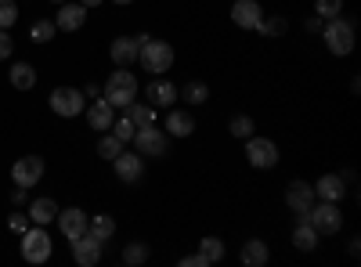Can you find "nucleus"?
I'll return each mask as SVG.
<instances>
[{"label":"nucleus","instance_id":"1","mask_svg":"<svg viewBox=\"0 0 361 267\" xmlns=\"http://www.w3.org/2000/svg\"><path fill=\"white\" fill-rule=\"evenodd\" d=\"M102 94H105V101H109L116 112H127V108L137 101V76H134L130 69H119V66H116V73H112L109 83L102 87Z\"/></svg>","mask_w":361,"mask_h":267},{"label":"nucleus","instance_id":"2","mask_svg":"<svg viewBox=\"0 0 361 267\" xmlns=\"http://www.w3.org/2000/svg\"><path fill=\"white\" fill-rule=\"evenodd\" d=\"M322 40L329 47V54H336V58H347L354 51V22L350 18H329L322 25Z\"/></svg>","mask_w":361,"mask_h":267},{"label":"nucleus","instance_id":"3","mask_svg":"<svg viewBox=\"0 0 361 267\" xmlns=\"http://www.w3.org/2000/svg\"><path fill=\"white\" fill-rule=\"evenodd\" d=\"M137 62H141V69H145V73L163 76V73H170V69H173V47H170L166 40H152V37H148V40L141 44Z\"/></svg>","mask_w":361,"mask_h":267},{"label":"nucleus","instance_id":"4","mask_svg":"<svg viewBox=\"0 0 361 267\" xmlns=\"http://www.w3.org/2000/svg\"><path fill=\"white\" fill-rule=\"evenodd\" d=\"M134 148H137V156H148V159H163L170 156V134L156 123H148V127H137L134 130Z\"/></svg>","mask_w":361,"mask_h":267},{"label":"nucleus","instance_id":"5","mask_svg":"<svg viewBox=\"0 0 361 267\" xmlns=\"http://www.w3.org/2000/svg\"><path fill=\"white\" fill-rule=\"evenodd\" d=\"M51 253H54V242H51V235H47L44 224L22 231V260L25 263H47Z\"/></svg>","mask_w":361,"mask_h":267},{"label":"nucleus","instance_id":"6","mask_svg":"<svg viewBox=\"0 0 361 267\" xmlns=\"http://www.w3.org/2000/svg\"><path fill=\"white\" fill-rule=\"evenodd\" d=\"M307 221H311V228H314L318 235H340V228H343V213H340V202H325V199L311 202V210H307Z\"/></svg>","mask_w":361,"mask_h":267},{"label":"nucleus","instance_id":"7","mask_svg":"<svg viewBox=\"0 0 361 267\" xmlns=\"http://www.w3.org/2000/svg\"><path fill=\"white\" fill-rule=\"evenodd\" d=\"M47 105H51L54 116H62V120H73V116H80L87 108V101H83V94L76 91V87H54Z\"/></svg>","mask_w":361,"mask_h":267},{"label":"nucleus","instance_id":"8","mask_svg":"<svg viewBox=\"0 0 361 267\" xmlns=\"http://www.w3.org/2000/svg\"><path fill=\"white\" fill-rule=\"evenodd\" d=\"M246 159L253 170H271V166H279V144L271 141V137H246Z\"/></svg>","mask_w":361,"mask_h":267},{"label":"nucleus","instance_id":"9","mask_svg":"<svg viewBox=\"0 0 361 267\" xmlns=\"http://www.w3.org/2000/svg\"><path fill=\"white\" fill-rule=\"evenodd\" d=\"M145 40H148L145 33L141 37H116L109 44V58H112L119 69H130V66H137V54H141V44Z\"/></svg>","mask_w":361,"mask_h":267},{"label":"nucleus","instance_id":"10","mask_svg":"<svg viewBox=\"0 0 361 267\" xmlns=\"http://www.w3.org/2000/svg\"><path fill=\"white\" fill-rule=\"evenodd\" d=\"M112 170H116V177H119V185H137L141 177H145V156H137V152H119V156L112 159Z\"/></svg>","mask_w":361,"mask_h":267},{"label":"nucleus","instance_id":"11","mask_svg":"<svg viewBox=\"0 0 361 267\" xmlns=\"http://www.w3.org/2000/svg\"><path fill=\"white\" fill-rule=\"evenodd\" d=\"M40 177H44V159H40V156H22V159L11 166V181H15L18 188L40 185Z\"/></svg>","mask_w":361,"mask_h":267},{"label":"nucleus","instance_id":"12","mask_svg":"<svg viewBox=\"0 0 361 267\" xmlns=\"http://www.w3.org/2000/svg\"><path fill=\"white\" fill-rule=\"evenodd\" d=\"M311 202H314V185H307V181H293V185L286 188V206L296 213V221H307Z\"/></svg>","mask_w":361,"mask_h":267},{"label":"nucleus","instance_id":"13","mask_svg":"<svg viewBox=\"0 0 361 267\" xmlns=\"http://www.w3.org/2000/svg\"><path fill=\"white\" fill-rule=\"evenodd\" d=\"M231 22L238 29H253V33H257V25L264 22L260 0H235V4H231Z\"/></svg>","mask_w":361,"mask_h":267},{"label":"nucleus","instance_id":"14","mask_svg":"<svg viewBox=\"0 0 361 267\" xmlns=\"http://www.w3.org/2000/svg\"><path fill=\"white\" fill-rule=\"evenodd\" d=\"M102 246L105 242H98L94 235H80V239H73V260L80 263V267H94V263H102Z\"/></svg>","mask_w":361,"mask_h":267},{"label":"nucleus","instance_id":"15","mask_svg":"<svg viewBox=\"0 0 361 267\" xmlns=\"http://www.w3.org/2000/svg\"><path fill=\"white\" fill-rule=\"evenodd\" d=\"M58 228H62V235L73 242V239H80V235H87V224H90V217L80 210V206H73V210H58Z\"/></svg>","mask_w":361,"mask_h":267},{"label":"nucleus","instance_id":"16","mask_svg":"<svg viewBox=\"0 0 361 267\" xmlns=\"http://www.w3.org/2000/svg\"><path fill=\"white\" fill-rule=\"evenodd\" d=\"M343 195H347V177H340V173H322L314 181V199L340 202Z\"/></svg>","mask_w":361,"mask_h":267},{"label":"nucleus","instance_id":"17","mask_svg":"<svg viewBox=\"0 0 361 267\" xmlns=\"http://www.w3.org/2000/svg\"><path fill=\"white\" fill-rule=\"evenodd\" d=\"M145 98H148V105H152V108H170L177 101V87L170 80H159L156 76L152 83L145 87Z\"/></svg>","mask_w":361,"mask_h":267},{"label":"nucleus","instance_id":"18","mask_svg":"<svg viewBox=\"0 0 361 267\" xmlns=\"http://www.w3.org/2000/svg\"><path fill=\"white\" fill-rule=\"evenodd\" d=\"M166 134L170 137H192L195 134V116L185 108H166Z\"/></svg>","mask_w":361,"mask_h":267},{"label":"nucleus","instance_id":"19","mask_svg":"<svg viewBox=\"0 0 361 267\" xmlns=\"http://www.w3.org/2000/svg\"><path fill=\"white\" fill-rule=\"evenodd\" d=\"M83 22H87V8H83V4H73V0H66L62 11L54 15V25L62 29V33H76Z\"/></svg>","mask_w":361,"mask_h":267},{"label":"nucleus","instance_id":"20","mask_svg":"<svg viewBox=\"0 0 361 267\" xmlns=\"http://www.w3.org/2000/svg\"><path fill=\"white\" fill-rule=\"evenodd\" d=\"M83 112H87V123L94 127L98 134H105V130L112 127V120H116V108H112V105H109L105 98H98L94 105H87Z\"/></svg>","mask_w":361,"mask_h":267},{"label":"nucleus","instance_id":"21","mask_svg":"<svg viewBox=\"0 0 361 267\" xmlns=\"http://www.w3.org/2000/svg\"><path fill=\"white\" fill-rule=\"evenodd\" d=\"M318 242H322V235L311 228V221H296V228H293V246H296L300 253H311V249H318Z\"/></svg>","mask_w":361,"mask_h":267},{"label":"nucleus","instance_id":"22","mask_svg":"<svg viewBox=\"0 0 361 267\" xmlns=\"http://www.w3.org/2000/svg\"><path fill=\"white\" fill-rule=\"evenodd\" d=\"M8 80H11L15 91H33V87H37V69L29 66V62H15L8 69Z\"/></svg>","mask_w":361,"mask_h":267},{"label":"nucleus","instance_id":"23","mask_svg":"<svg viewBox=\"0 0 361 267\" xmlns=\"http://www.w3.org/2000/svg\"><path fill=\"white\" fill-rule=\"evenodd\" d=\"M243 263L246 267H264L267 260H271V249H267V242L264 239H250V242H243Z\"/></svg>","mask_w":361,"mask_h":267},{"label":"nucleus","instance_id":"24","mask_svg":"<svg viewBox=\"0 0 361 267\" xmlns=\"http://www.w3.org/2000/svg\"><path fill=\"white\" fill-rule=\"evenodd\" d=\"M58 217V202L54 199H33V202H29V221H33V224H51Z\"/></svg>","mask_w":361,"mask_h":267},{"label":"nucleus","instance_id":"25","mask_svg":"<svg viewBox=\"0 0 361 267\" xmlns=\"http://www.w3.org/2000/svg\"><path fill=\"white\" fill-rule=\"evenodd\" d=\"M199 256L206 260V267H214V263H221V260L228 256V249H224V242H221V239H214V235H206V239L199 242Z\"/></svg>","mask_w":361,"mask_h":267},{"label":"nucleus","instance_id":"26","mask_svg":"<svg viewBox=\"0 0 361 267\" xmlns=\"http://www.w3.org/2000/svg\"><path fill=\"white\" fill-rule=\"evenodd\" d=\"M177 98H185L188 105H206V101H209V87H206L202 80H192V83H185V87H177Z\"/></svg>","mask_w":361,"mask_h":267},{"label":"nucleus","instance_id":"27","mask_svg":"<svg viewBox=\"0 0 361 267\" xmlns=\"http://www.w3.org/2000/svg\"><path fill=\"white\" fill-rule=\"evenodd\" d=\"M87 231L94 235L98 242H109L112 235H116V221L109 217V213H98V217H90V224H87Z\"/></svg>","mask_w":361,"mask_h":267},{"label":"nucleus","instance_id":"28","mask_svg":"<svg viewBox=\"0 0 361 267\" xmlns=\"http://www.w3.org/2000/svg\"><path fill=\"white\" fill-rule=\"evenodd\" d=\"M54 33H58V25H54L51 18H37L33 29H29V40H33V44H51Z\"/></svg>","mask_w":361,"mask_h":267},{"label":"nucleus","instance_id":"29","mask_svg":"<svg viewBox=\"0 0 361 267\" xmlns=\"http://www.w3.org/2000/svg\"><path fill=\"white\" fill-rule=\"evenodd\" d=\"M286 29H289V22H286L282 15H271V18H264V22L257 25V33H260V37H271V40H279V37H286Z\"/></svg>","mask_w":361,"mask_h":267},{"label":"nucleus","instance_id":"30","mask_svg":"<svg viewBox=\"0 0 361 267\" xmlns=\"http://www.w3.org/2000/svg\"><path fill=\"white\" fill-rule=\"evenodd\" d=\"M123 148H127L123 141H119L112 130H105V134H102V141H98V156H102V159H116L119 152H123Z\"/></svg>","mask_w":361,"mask_h":267},{"label":"nucleus","instance_id":"31","mask_svg":"<svg viewBox=\"0 0 361 267\" xmlns=\"http://www.w3.org/2000/svg\"><path fill=\"white\" fill-rule=\"evenodd\" d=\"M127 116L134 120V127H148V123H156V108L152 105H145V101H134L127 108Z\"/></svg>","mask_w":361,"mask_h":267},{"label":"nucleus","instance_id":"32","mask_svg":"<svg viewBox=\"0 0 361 267\" xmlns=\"http://www.w3.org/2000/svg\"><path fill=\"white\" fill-rule=\"evenodd\" d=\"M253 130H257V123H253V116H246V112H238V116H231V134L235 137H253Z\"/></svg>","mask_w":361,"mask_h":267},{"label":"nucleus","instance_id":"33","mask_svg":"<svg viewBox=\"0 0 361 267\" xmlns=\"http://www.w3.org/2000/svg\"><path fill=\"white\" fill-rule=\"evenodd\" d=\"M314 15H318L322 22L340 18V15H343V0H314Z\"/></svg>","mask_w":361,"mask_h":267},{"label":"nucleus","instance_id":"34","mask_svg":"<svg viewBox=\"0 0 361 267\" xmlns=\"http://www.w3.org/2000/svg\"><path fill=\"white\" fill-rule=\"evenodd\" d=\"M109 130H112L119 141H123V144H130L137 127H134V120H130V116H123V120H112V127H109Z\"/></svg>","mask_w":361,"mask_h":267},{"label":"nucleus","instance_id":"35","mask_svg":"<svg viewBox=\"0 0 361 267\" xmlns=\"http://www.w3.org/2000/svg\"><path fill=\"white\" fill-rule=\"evenodd\" d=\"M148 256H152V249H148L145 242H130V246L123 249V263H130V267H134V263H145Z\"/></svg>","mask_w":361,"mask_h":267},{"label":"nucleus","instance_id":"36","mask_svg":"<svg viewBox=\"0 0 361 267\" xmlns=\"http://www.w3.org/2000/svg\"><path fill=\"white\" fill-rule=\"evenodd\" d=\"M18 22V4L15 0H0V29H11Z\"/></svg>","mask_w":361,"mask_h":267},{"label":"nucleus","instance_id":"37","mask_svg":"<svg viewBox=\"0 0 361 267\" xmlns=\"http://www.w3.org/2000/svg\"><path fill=\"white\" fill-rule=\"evenodd\" d=\"M11 54H15V40H11L8 29H0V62H8Z\"/></svg>","mask_w":361,"mask_h":267},{"label":"nucleus","instance_id":"38","mask_svg":"<svg viewBox=\"0 0 361 267\" xmlns=\"http://www.w3.org/2000/svg\"><path fill=\"white\" fill-rule=\"evenodd\" d=\"M8 228H11V231H18V235H22V231H25V228H29V213H11V217H8Z\"/></svg>","mask_w":361,"mask_h":267},{"label":"nucleus","instance_id":"39","mask_svg":"<svg viewBox=\"0 0 361 267\" xmlns=\"http://www.w3.org/2000/svg\"><path fill=\"white\" fill-rule=\"evenodd\" d=\"M180 263H185V267H206V260H202L199 253H192V256H180Z\"/></svg>","mask_w":361,"mask_h":267},{"label":"nucleus","instance_id":"40","mask_svg":"<svg viewBox=\"0 0 361 267\" xmlns=\"http://www.w3.org/2000/svg\"><path fill=\"white\" fill-rule=\"evenodd\" d=\"M25 192H29V188H18V185H15V192H11V202H15V206H22V202H25Z\"/></svg>","mask_w":361,"mask_h":267},{"label":"nucleus","instance_id":"41","mask_svg":"<svg viewBox=\"0 0 361 267\" xmlns=\"http://www.w3.org/2000/svg\"><path fill=\"white\" fill-rule=\"evenodd\" d=\"M322 25H325V22H322L318 15H314V18H307V33H322Z\"/></svg>","mask_w":361,"mask_h":267},{"label":"nucleus","instance_id":"42","mask_svg":"<svg viewBox=\"0 0 361 267\" xmlns=\"http://www.w3.org/2000/svg\"><path fill=\"white\" fill-rule=\"evenodd\" d=\"M98 94H102V87H98V83H90L87 91H83V98H98Z\"/></svg>","mask_w":361,"mask_h":267},{"label":"nucleus","instance_id":"43","mask_svg":"<svg viewBox=\"0 0 361 267\" xmlns=\"http://www.w3.org/2000/svg\"><path fill=\"white\" fill-rule=\"evenodd\" d=\"M80 4H83V8L90 11V8H98V4H105V0H80Z\"/></svg>","mask_w":361,"mask_h":267},{"label":"nucleus","instance_id":"44","mask_svg":"<svg viewBox=\"0 0 361 267\" xmlns=\"http://www.w3.org/2000/svg\"><path fill=\"white\" fill-rule=\"evenodd\" d=\"M112 4H119V8H123V4H134V0H112Z\"/></svg>","mask_w":361,"mask_h":267},{"label":"nucleus","instance_id":"45","mask_svg":"<svg viewBox=\"0 0 361 267\" xmlns=\"http://www.w3.org/2000/svg\"><path fill=\"white\" fill-rule=\"evenodd\" d=\"M51 4H66V0H51Z\"/></svg>","mask_w":361,"mask_h":267}]
</instances>
